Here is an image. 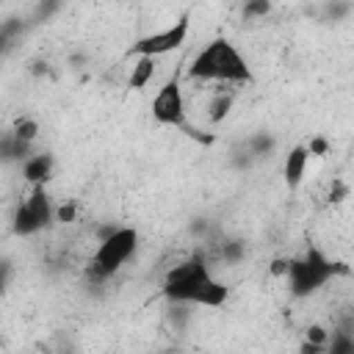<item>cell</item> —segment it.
I'll return each mask as SVG.
<instances>
[{
    "label": "cell",
    "instance_id": "1",
    "mask_svg": "<svg viewBox=\"0 0 354 354\" xmlns=\"http://www.w3.org/2000/svg\"><path fill=\"white\" fill-rule=\"evenodd\" d=\"M160 293L163 299H169V304H188V307H224L230 299V285L221 282L205 252H194L183 260H177L174 266H169L163 271V282H160Z\"/></svg>",
    "mask_w": 354,
    "mask_h": 354
},
{
    "label": "cell",
    "instance_id": "2",
    "mask_svg": "<svg viewBox=\"0 0 354 354\" xmlns=\"http://www.w3.org/2000/svg\"><path fill=\"white\" fill-rule=\"evenodd\" d=\"M188 77L199 80L202 86H227V88H241L254 80L249 61L243 53L224 36L210 39L191 61Z\"/></svg>",
    "mask_w": 354,
    "mask_h": 354
},
{
    "label": "cell",
    "instance_id": "3",
    "mask_svg": "<svg viewBox=\"0 0 354 354\" xmlns=\"http://www.w3.org/2000/svg\"><path fill=\"white\" fill-rule=\"evenodd\" d=\"M141 246V235L136 227H102L100 230V241L83 268L86 285L91 288H102L108 279H113L138 252Z\"/></svg>",
    "mask_w": 354,
    "mask_h": 354
},
{
    "label": "cell",
    "instance_id": "4",
    "mask_svg": "<svg viewBox=\"0 0 354 354\" xmlns=\"http://www.w3.org/2000/svg\"><path fill=\"white\" fill-rule=\"evenodd\" d=\"M340 274H348V268L343 263L332 260L321 246H307L301 254L288 257L282 263V277H285L293 299L313 296L315 290H321Z\"/></svg>",
    "mask_w": 354,
    "mask_h": 354
},
{
    "label": "cell",
    "instance_id": "5",
    "mask_svg": "<svg viewBox=\"0 0 354 354\" xmlns=\"http://www.w3.org/2000/svg\"><path fill=\"white\" fill-rule=\"evenodd\" d=\"M55 221V205L44 188H28L11 213V232L17 238H33Z\"/></svg>",
    "mask_w": 354,
    "mask_h": 354
},
{
    "label": "cell",
    "instance_id": "6",
    "mask_svg": "<svg viewBox=\"0 0 354 354\" xmlns=\"http://www.w3.org/2000/svg\"><path fill=\"white\" fill-rule=\"evenodd\" d=\"M152 119L160 124V127H177V130H185L191 124L188 119V100H185V91H183V83L180 77H169L152 97Z\"/></svg>",
    "mask_w": 354,
    "mask_h": 354
},
{
    "label": "cell",
    "instance_id": "7",
    "mask_svg": "<svg viewBox=\"0 0 354 354\" xmlns=\"http://www.w3.org/2000/svg\"><path fill=\"white\" fill-rule=\"evenodd\" d=\"M188 33H191V19L188 17H180L177 22H171L163 30H152L147 36H138L130 44V55L133 58H155V61H160L163 55L180 50L185 44Z\"/></svg>",
    "mask_w": 354,
    "mask_h": 354
},
{
    "label": "cell",
    "instance_id": "8",
    "mask_svg": "<svg viewBox=\"0 0 354 354\" xmlns=\"http://www.w3.org/2000/svg\"><path fill=\"white\" fill-rule=\"evenodd\" d=\"M235 105V88H227V86H207V97H205V105H202V116L210 127L221 124L230 111Z\"/></svg>",
    "mask_w": 354,
    "mask_h": 354
},
{
    "label": "cell",
    "instance_id": "9",
    "mask_svg": "<svg viewBox=\"0 0 354 354\" xmlns=\"http://www.w3.org/2000/svg\"><path fill=\"white\" fill-rule=\"evenodd\" d=\"M53 169H55V160L50 152H30L22 160V177L30 188H44L47 180L53 177Z\"/></svg>",
    "mask_w": 354,
    "mask_h": 354
},
{
    "label": "cell",
    "instance_id": "10",
    "mask_svg": "<svg viewBox=\"0 0 354 354\" xmlns=\"http://www.w3.org/2000/svg\"><path fill=\"white\" fill-rule=\"evenodd\" d=\"M307 169H310V152H307V144H296L288 149L285 155V163H282V177L288 183V188H299L307 177Z\"/></svg>",
    "mask_w": 354,
    "mask_h": 354
},
{
    "label": "cell",
    "instance_id": "11",
    "mask_svg": "<svg viewBox=\"0 0 354 354\" xmlns=\"http://www.w3.org/2000/svg\"><path fill=\"white\" fill-rule=\"evenodd\" d=\"M243 147H246V152L252 155V160L260 163V160H266V158H271V155L277 152V136L260 130V133L246 136V138H243Z\"/></svg>",
    "mask_w": 354,
    "mask_h": 354
},
{
    "label": "cell",
    "instance_id": "12",
    "mask_svg": "<svg viewBox=\"0 0 354 354\" xmlns=\"http://www.w3.org/2000/svg\"><path fill=\"white\" fill-rule=\"evenodd\" d=\"M155 72H158V61L155 58H133V66H130V75H127V86L141 91V88H147L152 83Z\"/></svg>",
    "mask_w": 354,
    "mask_h": 354
},
{
    "label": "cell",
    "instance_id": "13",
    "mask_svg": "<svg viewBox=\"0 0 354 354\" xmlns=\"http://www.w3.org/2000/svg\"><path fill=\"white\" fill-rule=\"evenodd\" d=\"M324 354H354V335H351V324L335 326L329 329V340Z\"/></svg>",
    "mask_w": 354,
    "mask_h": 354
},
{
    "label": "cell",
    "instance_id": "14",
    "mask_svg": "<svg viewBox=\"0 0 354 354\" xmlns=\"http://www.w3.org/2000/svg\"><path fill=\"white\" fill-rule=\"evenodd\" d=\"M11 133H14V138H19L22 144L33 147V141H36V136H39V122H36L33 116H19V119L11 124Z\"/></svg>",
    "mask_w": 354,
    "mask_h": 354
},
{
    "label": "cell",
    "instance_id": "15",
    "mask_svg": "<svg viewBox=\"0 0 354 354\" xmlns=\"http://www.w3.org/2000/svg\"><path fill=\"white\" fill-rule=\"evenodd\" d=\"M241 14H243V19H266V17L271 14V3H266V0L246 3V6L241 8Z\"/></svg>",
    "mask_w": 354,
    "mask_h": 354
},
{
    "label": "cell",
    "instance_id": "16",
    "mask_svg": "<svg viewBox=\"0 0 354 354\" xmlns=\"http://www.w3.org/2000/svg\"><path fill=\"white\" fill-rule=\"evenodd\" d=\"M324 14H326V19L337 22V19H343V17H348V14H351V3H343V0L324 3Z\"/></svg>",
    "mask_w": 354,
    "mask_h": 354
},
{
    "label": "cell",
    "instance_id": "17",
    "mask_svg": "<svg viewBox=\"0 0 354 354\" xmlns=\"http://www.w3.org/2000/svg\"><path fill=\"white\" fill-rule=\"evenodd\" d=\"M304 340H307V343H315V346H326V340H329V329L321 326V324H310Z\"/></svg>",
    "mask_w": 354,
    "mask_h": 354
},
{
    "label": "cell",
    "instance_id": "18",
    "mask_svg": "<svg viewBox=\"0 0 354 354\" xmlns=\"http://www.w3.org/2000/svg\"><path fill=\"white\" fill-rule=\"evenodd\" d=\"M75 216H77V207H75L72 202L55 205V221H58V224H69V221H75Z\"/></svg>",
    "mask_w": 354,
    "mask_h": 354
},
{
    "label": "cell",
    "instance_id": "19",
    "mask_svg": "<svg viewBox=\"0 0 354 354\" xmlns=\"http://www.w3.org/2000/svg\"><path fill=\"white\" fill-rule=\"evenodd\" d=\"M53 354H77L75 340H72L69 335H61V337H58V346L53 348Z\"/></svg>",
    "mask_w": 354,
    "mask_h": 354
},
{
    "label": "cell",
    "instance_id": "20",
    "mask_svg": "<svg viewBox=\"0 0 354 354\" xmlns=\"http://www.w3.org/2000/svg\"><path fill=\"white\" fill-rule=\"evenodd\" d=\"M8 274H11L8 263H0V296H3V290H6V285H8Z\"/></svg>",
    "mask_w": 354,
    "mask_h": 354
}]
</instances>
